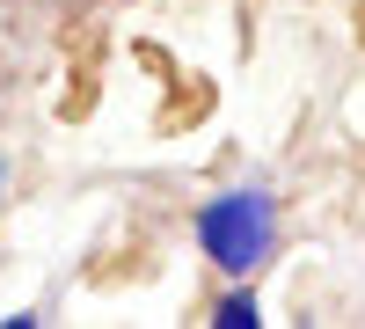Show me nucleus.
Listing matches in <instances>:
<instances>
[{
    "mask_svg": "<svg viewBox=\"0 0 365 329\" xmlns=\"http://www.w3.org/2000/svg\"><path fill=\"white\" fill-rule=\"evenodd\" d=\"M190 234H197V256L220 278H263L285 249V205L263 176H249V183L212 191L190 213Z\"/></svg>",
    "mask_w": 365,
    "mask_h": 329,
    "instance_id": "f257e3e1",
    "label": "nucleus"
},
{
    "mask_svg": "<svg viewBox=\"0 0 365 329\" xmlns=\"http://www.w3.org/2000/svg\"><path fill=\"white\" fill-rule=\"evenodd\" d=\"M205 322H212V329H256V322H263V300H256V278H227L220 293H212Z\"/></svg>",
    "mask_w": 365,
    "mask_h": 329,
    "instance_id": "f03ea898",
    "label": "nucleus"
},
{
    "mask_svg": "<svg viewBox=\"0 0 365 329\" xmlns=\"http://www.w3.org/2000/svg\"><path fill=\"white\" fill-rule=\"evenodd\" d=\"M8 198H15V161L0 154V227H8Z\"/></svg>",
    "mask_w": 365,
    "mask_h": 329,
    "instance_id": "7ed1b4c3",
    "label": "nucleus"
},
{
    "mask_svg": "<svg viewBox=\"0 0 365 329\" xmlns=\"http://www.w3.org/2000/svg\"><path fill=\"white\" fill-rule=\"evenodd\" d=\"M37 8H96V0H37Z\"/></svg>",
    "mask_w": 365,
    "mask_h": 329,
    "instance_id": "20e7f679",
    "label": "nucleus"
}]
</instances>
